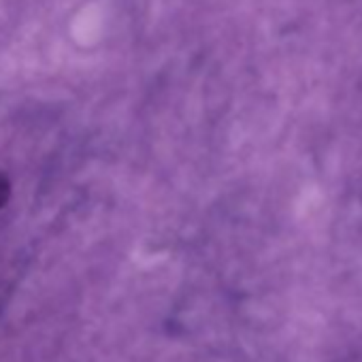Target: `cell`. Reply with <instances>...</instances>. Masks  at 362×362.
<instances>
[{
    "label": "cell",
    "mask_w": 362,
    "mask_h": 362,
    "mask_svg": "<svg viewBox=\"0 0 362 362\" xmlns=\"http://www.w3.org/2000/svg\"><path fill=\"white\" fill-rule=\"evenodd\" d=\"M9 194H11V186H9L7 177L0 173V207H3L9 201Z\"/></svg>",
    "instance_id": "6da1fadb"
}]
</instances>
